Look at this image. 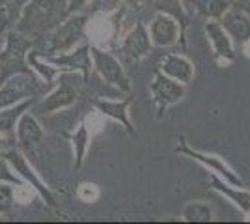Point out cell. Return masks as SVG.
<instances>
[{
  "mask_svg": "<svg viewBox=\"0 0 250 224\" xmlns=\"http://www.w3.org/2000/svg\"><path fill=\"white\" fill-rule=\"evenodd\" d=\"M245 11H247V13H249V15H250V8H247V10H245Z\"/></svg>",
  "mask_w": 250,
  "mask_h": 224,
  "instance_id": "32",
  "label": "cell"
},
{
  "mask_svg": "<svg viewBox=\"0 0 250 224\" xmlns=\"http://www.w3.org/2000/svg\"><path fill=\"white\" fill-rule=\"evenodd\" d=\"M0 183H11L15 187H22L24 185V182L13 172L10 163L2 157V153H0Z\"/></svg>",
  "mask_w": 250,
  "mask_h": 224,
  "instance_id": "27",
  "label": "cell"
},
{
  "mask_svg": "<svg viewBox=\"0 0 250 224\" xmlns=\"http://www.w3.org/2000/svg\"><path fill=\"white\" fill-rule=\"evenodd\" d=\"M90 54H92L94 69L106 84L114 86L120 94L122 92H125V94L131 92V81L125 73L122 62L116 58L114 54L97 47V45H92V43H90Z\"/></svg>",
  "mask_w": 250,
  "mask_h": 224,
  "instance_id": "4",
  "label": "cell"
},
{
  "mask_svg": "<svg viewBox=\"0 0 250 224\" xmlns=\"http://www.w3.org/2000/svg\"><path fill=\"white\" fill-rule=\"evenodd\" d=\"M36 77H30V75H15V77L8 79L4 84H0V110L13 107L26 97H32V81Z\"/></svg>",
  "mask_w": 250,
  "mask_h": 224,
  "instance_id": "14",
  "label": "cell"
},
{
  "mask_svg": "<svg viewBox=\"0 0 250 224\" xmlns=\"http://www.w3.org/2000/svg\"><path fill=\"white\" fill-rule=\"evenodd\" d=\"M209 187L213 191L220 192L222 196H226L229 202L233 204L235 207H239V211L243 213H250V191L245 187H235L231 183L224 182L220 176L211 172V178H209Z\"/></svg>",
  "mask_w": 250,
  "mask_h": 224,
  "instance_id": "17",
  "label": "cell"
},
{
  "mask_svg": "<svg viewBox=\"0 0 250 224\" xmlns=\"http://www.w3.org/2000/svg\"><path fill=\"white\" fill-rule=\"evenodd\" d=\"M90 17L86 13H71L54 30L34 40V49L42 54L67 53L83 41Z\"/></svg>",
  "mask_w": 250,
  "mask_h": 224,
  "instance_id": "2",
  "label": "cell"
},
{
  "mask_svg": "<svg viewBox=\"0 0 250 224\" xmlns=\"http://www.w3.org/2000/svg\"><path fill=\"white\" fill-rule=\"evenodd\" d=\"M122 4H124V0H90L88 6L84 8V13L88 17H94V15L108 17V15L118 13L120 8H122Z\"/></svg>",
  "mask_w": 250,
  "mask_h": 224,
  "instance_id": "25",
  "label": "cell"
},
{
  "mask_svg": "<svg viewBox=\"0 0 250 224\" xmlns=\"http://www.w3.org/2000/svg\"><path fill=\"white\" fill-rule=\"evenodd\" d=\"M181 219L185 223H211L213 221V209L206 202H198V200L188 202L181 211Z\"/></svg>",
  "mask_w": 250,
  "mask_h": 224,
  "instance_id": "24",
  "label": "cell"
},
{
  "mask_svg": "<svg viewBox=\"0 0 250 224\" xmlns=\"http://www.w3.org/2000/svg\"><path fill=\"white\" fill-rule=\"evenodd\" d=\"M185 92H187V86L170 79L161 69H157L153 81L149 82V94H151L153 105H155L157 116H163L168 107L179 103L185 97Z\"/></svg>",
  "mask_w": 250,
  "mask_h": 224,
  "instance_id": "9",
  "label": "cell"
},
{
  "mask_svg": "<svg viewBox=\"0 0 250 224\" xmlns=\"http://www.w3.org/2000/svg\"><path fill=\"white\" fill-rule=\"evenodd\" d=\"M192 6L198 15L206 19L220 21V17L231 8V0H192Z\"/></svg>",
  "mask_w": 250,
  "mask_h": 224,
  "instance_id": "22",
  "label": "cell"
},
{
  "mask_svg": "<svg viewBox=\"0 0 250 224\" xmlns=\"http://www.w3.org/2000/svg\"><path fill=\"white\" fill-rule=\"evenodd\" d=\"M2 157L10 163V166L13 168V172L21 178L22 182L28 183L32 189L42 196V200L47 204L49 207H56V205H58V202H56V198H54L52 191L42 182V178L34 172V168H32L30 163H28V157H26V155H24L17 146H11V148L4 149V151H2Z\"/></svg>",
  "mask_w": 250,
  "mask_h": 224,
  "instance_id": "8",
  "label": "cell"
},
{
  "mask_svg": "<svg viewBox=\"0 0 250 224\" xmlns=\"http://www.w3.org/2000/svg\"><path fill=\"white\" fill-rule=\"evenodd\" d=\"M79 99V84L65 81V73H60V82L52 88L47 96L40 97L34 105H32V114H42V116H51L58 110L69 108L75 105V101Z\"/></svg>",
  "mask_w": 250,
  "mask_h": 224,
  "instance_id": "7",
  "label": "cell"
},
{
  "mask_svg": "<svg viewBox=\"0 0 250 224\" xmlns=\"http://www.w3.org/2000/svg\"><path fill=\"white\" fill-rule=\"evenodd\" d=\"M177 142H179V144H177L176 149H174L176 153H179V155H183V157H188V159L200 163L202 166L209 168L213 174L220 176L224 182L231 183V185H235V187H245V182L241 180V176L233 170L231 166H229L226 161H224V157L215 155V153H204V151L194 149L190 144H188L187 139H185L183 135H181V137H177Z\"/></svg>",
  "mask_w": 250,
  "mask_h": 224,
  "instance_id": "5",
  "label": "cell"
},
{
  "mask_svg": "<svg viewBox=\"0 0 250 224\" xmlns=\"http://www.w3.org/2000/svg\"><path fill=\"white\" fill-rule=\"evenodd\" d=\"M220 24L224 26V30L228 32V36L231 38V41L247 43L250 40V15L247 11L231 10L229 8L222 17H220Z\"/></svg>",
  "mask_w": 250,
  "mask_h": 224,
  "instance_id": "16",
  "label": "cell"
},
{
  "mask_svg": "<svg viewBox=\"0 0 250 224\" xmlns=\"http://www.w3.org/2000/svg\"><path fill=\"white\" fill-rule=\"evenodd\" d=\"M15 185L0 183V215H8L15 205Z\"/></svg>",
  "mask_w": 250,
  "mask_h": 224,
  "instance_id": "26",
  "label": "cell"
},
{
  "mask_svg": "<svg viewBox=\"0 0 250 224\" xmlns=\"http://www.w3.org/2000/svg\"><path fill=\"white\" fill-rule=\"evenodd\" d=\"M67 15V0H28L15 30L36 40L54 30Z\"/></svg>",
  "mask_w": 250,
  "mask_h": 224,
  "instance_id": "1",
  "label": "cell"
},
{
  "mask_svg": "<svg viewBox=\"0 0 250 224\" xmlns=\"http://www.w3.org/2000/svg\"><path fill=\"white\" fill-rule=\"evenodd\" d=\"M4 43H6V34L0 32V51L4 49Z\"/></svg>",
  "mask_w": 250,
  "mask_h": 224,
  "instance_id": "31",
  "label": "cell"
},
{
  "mask_svg": "<svg viewBox=\"0 0 250 224\" xmlns=\"http://www.w3.org/2000/svg\"><path fill=\"white\" fill-rule=\"evenodd\" d=\"M34 49V38L11 28L6 32V43L0 51V84L15 75H30L36 77L28 64V53Z\"/></svg>",
  "mask_w": 250,
  "mask_h": 224,
  "instance_id": "3",
  "label": "cell"
},
{
  "mask_svg": "<svg viewBox=\"0 0 250 224\" xmlns=\"http://www.w3.org/2000/svg\"><path fill=\"white\" fill-rule=\"evenodd\" d=\"M43 137H45V133H43L42 123L38 122L36 114H32L30 110L22 112L15 125V146L21 149L24 155H28L40 146Z\"/></svg>",
  "mask_w": 250,
  "mask_h": 224,
  "instance_id": "11",
  "label": "cell"
},
{
  "mask_svg": "<svg viewBox=\"0 0 250 224\" xmlns=\"http://www.w3.org/2000/svg\"><path fill=\"white\" fill-rule=\"evenodd\" d=\"M28 0H0V32L15 28Z\"/></svg>",
  "mask_w": 250,
  "mask_h": 224,
  "instance_id": "21",
  "label": "cell"
},
{
  "mask_svg": "<svg viewBox=\"0 0 250 224\" xmlns=\"http://www.w3.org/2000/svg\"><path fill=\"white\" fill-rule=\"evenodd\" d=\"M144 2L146 0H124L125 6H129L131 10H138V8H142L144 6Z\"/></svg>",
  "mask_w": 250,
  "mask_h": 224,
  "instance_id": "30",
  "label": "cell"
},
{
  "mask_svg": "<svg viewBox=\"0 0 250 224\" xmlns=\"http://www.w3.org/2000/svg\"><path fill=\"white\" fill-rule=\"evenodd\" d=\"M38 99H40L38 96H32V97L22 99L21 103H17V105H13V107L2 108V110H0V135H6V137H13V139H15V125H17V122H19V118H21L22 112L30 110L32 105H34Z\"/></svg>",
  "mask_w": 250,
  "mask_h": 224,
  "instance_id": "20",
  "label": "cell"
},
{
  "mask_svg": "<svg viewBox=\"0 0 250 224\" xmlns=\"http://www.w3.org/2000/svg\"><path fill=\"white\" fill-rule=\"evenodd\" d=\"M90 0H67V13H81L88 6Z\"/></svg>",
  "mask_w": 250,
  "mask_h": 224,
  "instance_id": "28",
  "label": "cell"
},
{
  "mask_svg": "<svg viewBox=\"0 0 250 224\" xmlns=\"http://www.w3.org/2000/svg\"><path fill=\"white\" fill-rule=\"evenodd\" d=\"M11 140H15L13 137H6V135H0V153L4 151V149L11 148Z\"/></svg>",
  "mask_w": 250,
  "mask_h": 224,
  "instance_id": "29",
  "label": "cell"
},
{
  "mask_svg": "<svg viewBox=\"0 0 250 224\" xmlns=\"http://www.w3.org/2000/svg\"><path fill=\"white\" fill-rule=\"evenodd\" d=\"M71 144H73L75 149V168L79 170V168H83L86 153H88V148H90V133H88V125L86 123H81L79 129L73 133Z\"/></svg>",
  "mask_w": 250,
  "mask_h": 224,
  "instance_id": "23",
  "label": "cell"
},
{
  "mask_svg": "<svg viewBox=\"0 0 250 224\" xmlns=\"http://www.w3.org/2000/svg\"><path fill=\"white\" fill-rule=\"evenodd\" d=\"M159 69L165 75H168L170 79H174L185 86L190 84V81L194 79V65L183 54H167L163 58Z\"/></svg>",
  "mask_w": 250,
  "mask_h": 224,
  "instance_id": "18",
  "label": "cell"
},
{
  "mask_svg": "<svg viewBox=\"0 0 250 224\" xmlns=\"http://www.w3.org/2000/svg\"><path fill=\"white\" fill-rule=\"evenodd\" d=\"M42 58L45 62L52 64L54 67H58L60 71L81 73L83 75V84H90V77H92V71H94V62H92V54H90V43L77 45L75 49L67 51V53L42 54Z\"/></svg>",
  "mask_w": 250,
  "mask_h": 224,
  "instance_id": "6",
  "label": "cell"
},
{
  "mask_svg": "<svg viewBox=\"0 0 250 224\" xmlns=\"http://www.w3.org/2000/svg\"><path fill=\"white\" fill-rule=\"evenodd\" d=\"M129 105H131V97L127 96L124 99H92V107L104 118H110L118 122L122 127L129 133V135H135L136 131L131 123V118H129Z\"/></svg>",
  "mask_w": 250,
  "mask_h": 224,
  "instance_id": "13",
  "label": "cell"
},
{
  "mask_svg": "<svg viewBox=\"0 0 250 224\" xmlns=\"http://www.w3.org/2000/svg\"><path fill=\"white\" fill-rule=\"evenodd\" d=\"M204 30L208 34L209 41H211V47H213V53H215V58L220 60V62H233L235 60V49H233V41L228 36V32L224 30V26L220 24V21H215V19H209L204 26Z\"/></svg>",
  "mask_w": 250,
  "mask_h": 224,
  "instance_id": "15",
  "label": "cell"
},
{
  "mask_svg": "<svg viewBox=\"0 0 250 224\" xmlns=\"http://www.w3.org/2000/svg\"><path fill=\"white\" fill-rule=\"evenodd\" d=\"M149 38L155 47H172L179 41V24L174 17L163 11H157L149 22Z\"/></svg>",
  "mask_w": 250,
  "mask_h": 224,
  "instance_id": "12",
  "label": "cell"
},
{
  "mask_svg": "<svg viewBox=\"0 0 250 224\" xmlns=\"http://www.w3.org/2000/svg\"><path fill=\"white\" fill-rule=\"evenodd\" d=\"M155 10L167 13L170 17H174L179 24V41H181V49L187 51V28L190 24V17L183 8L181 0H155Z\"/></svg>",
  "mask_w": 250,
  "mask_h": 224,
  "instance_id": "19",
  "label": "cell"
},
{
  "mask_svg": "<svg viewBox=\"0 0 250 224\" xmlns=\"http://www.w3.org/2000/svg\"><path fill=\"white\" fill-rule=\"evenodd\" d=\"M153 43L149 38V30L146 28L144 22H136L135 26L124 36L120 51L127 62H138L142 58H146L151 53Z\"/></svg>",
  "mask_w": 250,
  "mask_h": 224,
  "instance_id": "10",
  "label": "cell"
}]
</instances>
